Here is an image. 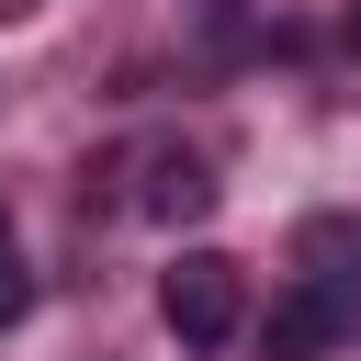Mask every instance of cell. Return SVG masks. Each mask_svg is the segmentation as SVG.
I'll use <instances>...</instances> for the list:
<instances>
[{"mask_svg":"<svg viewBox=\"0 0 361 361\" xmlns=\"http://www.w3.org/2000/svg\"><path fill=\"white\" fill-rule=\"evenodd\" d=\"M158 316H169L180 350H226V338L248 327V271H237L226 248H180V259L158 271Z\"/></svg>","mask_w":361,"mask_h":361,"instance_id":"6da1fadb","label":"cell"},{"mask_svg":"<svg viewBox=\"0 0 361 361\" xmlns=\"http://www.w3.org/2000/svg\"><path fill=\"white\" fill-rule=\"evenodd\" d=\"M338 327H350V293H338V282H305L293 305H271L259 350H271V361H316V350H327Z\"/></svg>","mask_w":361,"mask_h":361,"instance_id":"7a4b0ae2","label":"cell"},{"mask_svg":"<svg viewBox=\"0 0 361 361\" xmlns=\"http://www.w3.org/2000/svg\"><path fill=\"white\" fill-rule=\"evenodd\" d=\"M147 214H158V226H192V214H214V169H203L192 147L147 158Z\"/></svg>","mask_w":361,"mask_h":361,"instance_id":"3957f363","label":"cell"},{"mask_svg":"<svg viewBox=\"0 0 361 361\" xmlns=\"http://www.w3.org/2000/svg\"><path fill=\"white\" fill-rule=\"evenodd\" d=\"M23 305H34V271H23V259H11V248H0V327H11V316H23Z\"/></svg>","mask_w":361,"mask_h":361,"instance_id":"277c9868","label":"cell"},{"mask_svg":"<svg viewBox=\"0 0 361 361\" xmlns=\"http://www.w3.org/2000/svg\"><path fill=\"white\" fill-rule=\"evenodd\" d=\"M338 45H350V56H361V0H350V11H338Z\"/></svg>","mask_w":361,"mask_h":361,"instance_id":"5b68a950","label":"cell"},{"mask_svg":"<svg viewBox=\"0 0 361 361\" xmlns=\"http://www.w3.org/2000/svg\"><path fill=\"white\" fill-rule=\"evenodd\" d=\"M0 248H11V203H0Z\"/></svg>","mask_w":361,"mask_h":361,"instance_id":"8992f818","label":"cell"}]
</instances>
